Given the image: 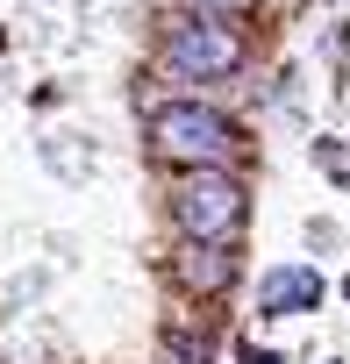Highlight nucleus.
I'll list each match as a JSON object with an SVG mask.
<instances>
[{"label":"nucleus","mask_w":350,"mask_h":364,"mask_svg":"<svg viewBox=\"0 0 350 364\" xmlns=\"http://www.w3.org/2000/svg\"><path fill=\"white\" fill-rule=\"evenodd\" d=\"M236 143H243V129L222 107H208V100H164L150 114V150L164 164H186V171L193 164H229Z\"/></svg>","instance_id":"nucleus-1"},{"label":"nucleus","mask_w":350,"mask_h":364,"mask_svg":"<svg viewBox=\"0 0 350 364\" xmlns=\"http://www.w3.org/2000/svg\"><path fill=\"white\" fill-rule=\"evenodd\" d=\"M250 215V193L229 164H193L179 186H171V222H179L193 243H229Z\"/></svg>","instance_id":"nucleus-2"},{"label":"nucleus","mask_w":350,"mask_h":364,"mask_svg":"<svg viewBox=\"0 0 350 364\" xmlns=\"http://www.w3.org/2000/svg\"><path fill=\"white\" fill-rule=\"evenodd\" d=\"M164 65L179 79H201V86L236 79L243 72V36L229 29V15H193V22H179L164 36Z\"/></svg>","instance_id":"nucleus-3"},{"label":"nucleus","mask_w":350,"mask_h":364,"mask_svg":"<svg viewBox=\"0 0 350 364\" xmlns=\"http://www.w3.org/2000/svg\"><path fill=\"white\" fill-rule=\"evenodd\" d=\"M322 272L314 264H279V272H265V286H258V314H314L322 307Z\"/></svg>","instance_id":"nucleus-4"},{"label":"nucleus","mask_w":350,"mask_h":364,"mask_svg":"<svg viewBox=\"0 0 350 364\" xmlns=\"http://www.w3.org/2000/svg\"><path fill=\"white\" fill-rule=\"evenodd\" d=\"M236 279V250L229 243H193V250H179V286L186 293H222Z\"/></svg>","instance_id":"nucleus-5"},{"label":"nucleus","mask_w":350,"mask_h":364,"mask_svg":"<svg viewBox=\"0 0 350 364\" xmlns=\"http://www.w3.org/2000/svg\"><path fill=\"white\" fill-rule=\"evenodd\" d=\"M314 164L336 178V186H350V143H336V136H314Z\"/></svg>","instance_id":"nucleus-6"},{"label":"nucleus","mask_w":350,"mask_h":364,"mask_svg":"<svg viewBox=\"0 0 350 364\" xmlns=\"http://www.w3.org/2000/svg\"><path fill=\"white\" fill-rule=\"evenodd\" d=\"M164 357H179V364H201V357H208V343H201V336H186V328H164Z\"/></svg>","instance_id":"nucleus-7"},{"label":"nucleus","mask_w":350,"mask_h":364,"mask_svg":"<svg viewBox=\"0 0 350 364\" xmlns=\"http://www.w3.org/2000/svg\"><path fill=\"white\" fill-rule=\"evenodd\" d=\"M201 15H243V8H258V0H193Z\"/></svg>","instance_id":"nucleus-8"},{"label":"nucleus","mask_w":350,"mask_h":364,"mask_svg":"<svg viewBox=\"0 0 350 364\" xmlns=\"http://www.w3.org/2000/svg\"><path fill=\"white\" fill-rule=\"evenodd\" d=\"M243 364H286L279 350H243Z\"/></svg>","instance_id":"nucleus-9"},{"label":"nucleus","mask_w":350,"mask_h":364,"mask_svg":"<svg viewBox=\"0 0 350 364\" xmlns=\"http://www.w3.org/2000/svg\"><path fill=\"white\" fill-rule=\"evenodd\" d=\"M343 300H350V272H343Z\"/></svg>","instance_id":"nucleus-10"}]
</instances>
